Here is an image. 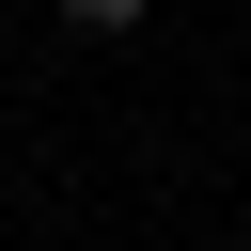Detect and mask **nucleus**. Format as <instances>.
Here are the masks:
<instances>
[{
    "label": "nucleus",
    "instance_id": "nucleus-1",
    "mask_svg": "<svg viewBox=\"0 0 251 251\" xmlns=\"http://www.w3.org/2000/svg\"><path fill=\"white\" fill-rule=\"evenodd\" d=\"M47 16H63V31H141L157 0H47Z\"/></svg>",
    "mask_w": 251,
    "mask_h": 251
}]
</instances>
